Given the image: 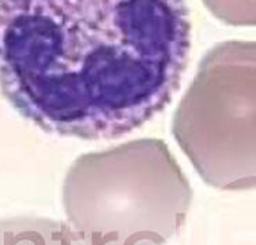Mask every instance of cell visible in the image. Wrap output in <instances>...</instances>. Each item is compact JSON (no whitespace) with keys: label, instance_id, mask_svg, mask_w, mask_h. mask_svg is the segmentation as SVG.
I'll return each mask as SVG.
<instances>
[{"label":"cell","instance_id":"1","mask_svg":"<svg viewBox=\"0 0 256 245\" xmlns=\"http://www.w3.org/2000/svg\"><path fill=\"white\" fill-rule=\"evenodd\" d=\"M190 46L186 0H0V92L58 136L114 140L147 124Z\"/></svg>","mask_w":256,"mask_h":245},{"label":"cell","instance_id":"2","mask_svg":"<svg viewBox=\"0 0 256 245\" xmlns=\"http://www.w3.org/2000/svg\"><path fill=\"white\" fill-rule=\"evenodd\" d=\"M192 188L161 138L78 156L62 184L72 230L86 245H164L179 233Z\"/></svg>","mask_w":256,"mask_h":245},{"label":"cell","instance_id":"3","mask_svg":"<svg viewBox=\"0 0 256 245\" xmlns=\"http://www.w3.org/2000/svg\"><path fill=\"white\" fill-rule=\"evenodd\" d=\"M172 130L206 184L256 188V40H227L206 52Z\"/></svg>","mask_w":256,"mask_h":245},{"label":"cell","instance_id":"4","mask_svg":"<svg viewBox=\"0 0 256 245\" xmlns=\"http://www.w3.org/2000/svg\"><path fill=\"white\" fill-rule=\"evenodd\" d=\"M0 245H86L71 226L39 216L0 219Z\"/></svg>","mask_w":256,"mask_h":245},{"label":"cell","instance_id":"5","mask_svg":"<svg viewBox=\"0 0 256 245\" xmlns=\"http://www.w3.org/2000/svg\"><path fill=\"white\" fill-rule=\"evenodd\" d=\"M218 20L232 26H256V0H202Z\"/></svg>","mask_w":256,"mask_h":245}]
</instances>
